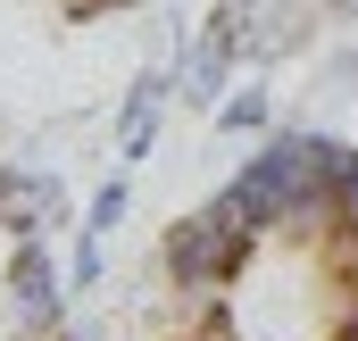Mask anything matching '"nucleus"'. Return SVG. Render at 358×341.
<instances>
[{"label": "nucleus", "mask_w": 358, "mask_h": 341, "mask_svg": "<svg viewBox=\"0 0 358 341\" xmlns=\"http://www.w3.org/2000/svg\"><path fill=\"white\" fill-rule=\"evenodd\" d=\"M259 250H267V233H259V225H242L225 200H208V208H183L176 225H167L159 266H167V283H176V291H225V283H250Z\"/></svg>", "instance_id": "obj_1"}, {"label": "nucleus", "mask_w": 358, "mask_h": 341, "mask_svg": "<svg viewBox=\"0 0 358 341\" xmlns=\"http://www.w3.org/2000/svg\"><path fill=\"white\" fill-rule=\"evenodd\" d=\"M8 300H17L25 325H59L67 317V275H59V258H50L42 233L17 242V258H8Z\"/></svg>", "instance_id": "obj_2"}, {"label": "nucleus", "mask_w": 358, "mask_h": 341, "mask_svg": "<svg viewBox=\"0 0 358 341\" xmlns=\"http://www.w3.org/2000/svg\"><path fill=\"white\" fill-rule=\"evenodd\" d=\"M67 217V191L50 183V175L34 167H0V233H17V242H34L42 225H59Z\"/></svg>", "instance_id": "obj_3"}, {"label": "nucleus", "mask_w": 358, "mask_h": 341, "mask_svg": "<svg viewBox=\"0 0 358 341\" xmlns=\"http://www.w3.org/2000/svg\"><path fill=\"white\" fill-rule=\"evenodd\" d=\"M234 59H242V50H234L217 25L192 34V50H183V67H176V92H183V100H200V108H217V100H225V75H234Z\"/></svg>", "instance_id": "obj_4"}, {"label": "nucleus", "mask_w": 358, "mask_h": 341, "mask_svg": "<svg viewBox=\"0 0 358 341\" xmlns=\"http://www.w3.org/2000/svg\"><path fill=\"white\" fill-rule=\"evenodd\" d=\"M159 100H167V75H134L125 108H117V159H142L159 142Z\"/></svg>", "instance_id": "obj_5"}, {"label": "nucleus", "mask_w": 358, "mask_h": 341, "mask_svg": "<svg viewBox=\"0 0 358 341\" xmlns=\"http://www.w3.org/2000/svg\"><path fill=\"white\" fill-rule=\"evenodd\" d=\"M125 208H134V183H125V175H108V183L92 191V208H84V233H100V242H108Z\"/></svg>", "instance_id": "obj_6"}, {"label": "nucleus", "mask_w": 358, "mask_h": 341, "mask_svg": "<svg viewBox=\"0 0 358 341\" xmlns=\"http://www.w3.org/2000/svg\"><path fill=\"white\" fill-rule=\"evenodd\" d=\"M217 125H225V133H259V125H267V84H250V92H234V100H217Z\"/></svg>", "instance_id": "obj_7"}, {"label": "nucleus", "mask_w": 358, "mask_h": 341, "mask_svg": "<svg viewBox=\"0 0 358 341\" xmlns=\"http://www.w3.org/2000/svg\"><path fill=\"white\" fill-rule=\"evenodd\" d=\"M76 283H100V233H76Z\"/></svg>", "instance_id": "obj_8"}, {"label": "nucleus", "mask_w": 358, "mask_h": 341, "mask_svg": "<svg viewBox=\"0 0 358 341\" xmlns=\"http://www.w3.org/2000/svg\"><path fill=\"white\" fill-rule=\"evenodd\" d=\"M67 17H117V8H142V0H59Z\"/></svg>", "instance_id": "obj_9"}, {"label": "nucleus", "mask_w": 358, "mask_h": 341, "mask_svg": "<svg viewBox=\"0 0 358 341\" xmlns=\"http://www.w3.org/2000/svg\"><path fill=\"white\" fill-rule=\"evenodd\" d=\"M317 8H325V17H342V25L358 17V0H317Z\"/></svg>", "instance_id": "obj_10"}]
</instances>
